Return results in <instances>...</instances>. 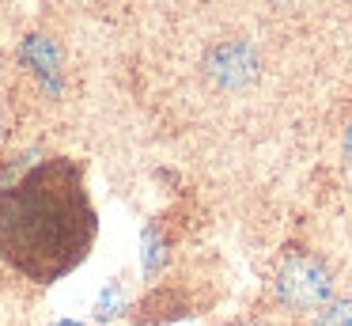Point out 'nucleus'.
Masks as SVG:
<instances>
[{
	"instance_id": "obj_2",
	"label": "nucleus",
	"mask_w": 352,
	"mask_h": 326,
	"mask_svg": "<svg viewBox=\"0 0 352 326\" xmlns=\"http://www.w3.org/2000/svg\"><path fill=\"white\" fill-rule=\"evenodd\" d=\"M329 296V273L311 258H296L280 273V300L292 307H322Z\"/></svg>"
},
{
	"instance_id": "obj_4",
	"label": "nucleus",
	"mask_w": 352,
	"mask_h": 326,
	"mask_svg": "<svg viewBox=\"0 0 352 326\" xmlns=\"http://www.w3.org/2000/svg\"><path fill=\"white\" fill-rule=\"evenodd\" d=\"M314 326H352V303L341 300V303H329V307L318 311Z\"/></svg>"
},
{
	"instance_id": "obj_6",
	"label": "nucleus",
	"mask_w": 352,
	"mask_h": 326,
	"mask_svg": "<svg viewBox=\"0 0 352 326\" xmlns=\"http://www.w3.org/2000/svg\"><path fill=\"white\" fill-rule=\"evenodd\" d=\"M344 156L352 159V125H349V133H344Z\"/></svg>"
},
{
	"instance_id": "obj_5",
	"label": "nucleus",
	"mask_w": 352,
	"mask_h": 326,
	"mask_svg": "<svg viewBox=\"0 0 352 326\" xmlns=\"http://www.w3.org/2000/svg\"><path fill=\"white\" fill-rule=\"evenodd\" d=\"M118 307H122V292H118V288L110 292V288H107V292H102V300H99V311H95V315H99V318H114V315H118Z\"/></svg>"
},
{
	"instance_id": "obj_1",
	"label": "nucleus",
	"mask_w": 352,
	"mask_h": 326,
	"mask_svg": "<svg viewBox=\"0 0 352 326\" xmlns=\"http://www.w3.org/2000/svg\"><path fill=\"white\" fill-rule=\"evenodd\" d=\"M95 243V209L72 159H50L0 190V254L31 281L76 269Z\"/></svg>"
},
{
	"instance_id": "obj_3",
	"label": "nucleus",
	"mask_w": 352,
	"mask_h": 326,
	"mask_svg": "<svg viewBox=\"0 0 352 326\" xmlns=\"http://www.w3.org/2000/svg\"><path fill=\"white\" fill-rule=\"evenodd\" d=\"M23 61H31L34 72H54V45L46 38H31L23 45Z\"/></svg>"
},
{
	"instance_id": "obj_7",
	"label": "nucleus",
	"mask_w": 352,
	"mask_h": 326,
	"mask_svg": "<svg viewBox=\"0 0 352 326\" xmlns=\"http://www.w3.org/2000/svg\"><path fill=\"white\" fill-rule=\"evenodd\" d=\"M54 326H84V323H72V318H65V323H54Z\"/></svg>"
}]
</instances>
